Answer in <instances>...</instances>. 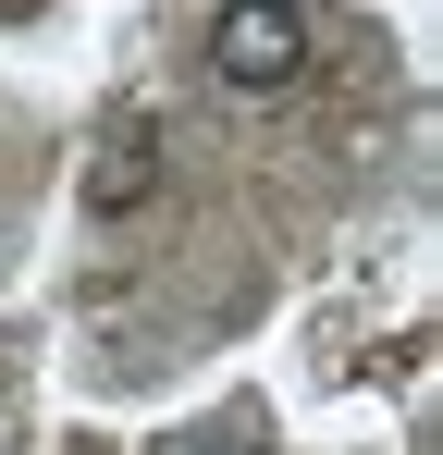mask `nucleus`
Segmentation results:
<instances>
[{
    "label": "nucleus",
    "mask_w": 443,
    "mask_h": 455,
    "mask_svg": "<svg viewBox=\"0 0 443 455\" xmlns=\"http://www.w3.org/2000/svg\"><path fill=\"white\" fill-rule=\"evenodd\" d=\"M210 75L234 86V99H271V86L308 75V0H234L210 37Z\"/></svg>",
    "instance_id": "1"
}]
</instances>
